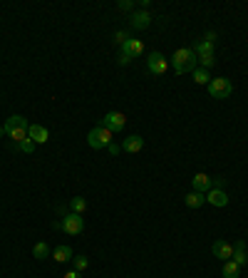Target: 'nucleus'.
Masks as SVG:
<instances>
[{
    "label": "nucleus",
    "instance_id": "f257e3e1",
    "mask_svg": "<svg viewBox=\"0 0 248 278\" xmlns=\"http://www.w3.org/2000/svg\"><path fill=\"white\" fill-rule=\"evenodd\" d=\"M196 65H199V58H196V52H194L191 47H181V50H176V52H174V58H171V67H174V72H176V75L194 72V70H196Z\"/></svg>",
    "mask_w": 248,
    "mask_h": 278
},
{
    "label": "nucleus",
    "instance_id": "f03ea898",
    "mask_svg": "<svg viewBox=\"0 0 248 278\" xmlns=\"http://www.w3.org/2000/svg\"><path fill=\"white\" fill-rule=\"evenodd\" d=\"M206 90H209V94L214 99H226V97H231V92H233V85H231L228 77H211V82L206 85Z\"/></svg>",
    "mask_w": 248,
    "mask_h": 278
},
{
    "label": "nucleus",
    "instance_id": "7ed1b4c3",
    "mask_svg": "<svg viewBox=\"0 0 248 278\" xmlns=\"http://www.w3.org/2000/svg\"><path fill=\"white\" fill-rule=\"evenodd\" d=\"M87 144H90L92 149H107V147L112 144V132L104 129L102 124L94 127V129H90V134H87Z\"/></svg>",
    "mask_w": 248,
    "mask_h": 278
},
{
    "label": "nucleus",
    "instance_id": "20e7f679",
    "mask_svg": "<svg viewBox=\"0 0 248 278\" xmlns=\"http://www.w3.org/2000/svg\"><path fill=\"white\" fill-rule=\"evenodd\" d=\"M60 229L65 234H70V236H80L82 231H85V218L82 214H65V218L60 221Z\"/></svg>",
    "mask_w": 248,
    "mask_h": 278
},
{
    "label": "nucleus",
    "instance_id": "39448f33",
    "mask_svg": "<svg viewBox=\"0 0 248 278\" xmlns=\"http://www.w3.org/2000/svg\"><path fill=\"white\" fill-rule=\"evenodd\" d=\"M124 124H127V117H124L122 112H107L104 120H102V127L109 129L112 134H114V132H122Z\"/></svg>",
    "mask_w": 248,
    "mask_h": 278
},
{
    "label": "nucleus",
    "instance_id": "423d86ee",
    "mask_svg": "<svg viewBox=\"0 0 248 278\" xmlns=\"http://www.w3.org/2000/svg\"><path fill=\"white\" fill-rule=\"evenodd\" d=\"M147 67H149L152 75H164V72L169 70V60H166L161 52H152V55L147 58Z\"/></svg>",
    "mask_w": 248,
    "mask_h": 278
},
{
    "label": "nucleus",
    "instance_id": "0eeeda50",
    "mask_svg": "<svg viewBox=\"0 0 248 278\" xmlns=\"http://www.w3.org/2000/svg\"><path fill=\"white\" fill-rule=\"evenodd\" d=\"M211 251H214V256H216V258H221V261H231V256H233V246H231L228 241H223V239L214 241Z\"/></svg>",
    "mask_w": 248,
    "mask_h": 278
},
{
    "label": "nucleus",
    "instance_id": "6e6552de",
    "mask_svg": "<svg viewBox=\"0 0 248 278\" xmlns=\"http://www.w3.org/2000/svg\"><path fill=\"white\" fill-rule=\"evenodd\" d=\"M144 149V139L139 134H129L127 139L122 142V152H129V154H137Z\"/></svg>",
    "mask_w": 248,
    "mask_h": 278
},
{
    "label": "nucleus",
    "instance_id": "1a4fd4ad",
    "mask_svg": "<svg viewBox=\"0 0 248 278\" xmlns=\"http://www.w3.org/2000/svg\"><path fill=\"white\" fill-rule=\"evenodd\" d=\"M28 137H30L35 144H45V142L50 139V132H47L42 124H30V129H28Z\"/></svg>",
    "mask_w": 248,
    "mask_h": 278
},
{
    "label": "nucleus",
    "instance_id": "9d476101",
    "mask_svg": "<svg viewBox=\"0 0 248 278\" xmlns=\"http://www.w3.org/2000/svg\"><path fill=\"white\" fill-rule=\"evenodd\" d=\"M122 52L124 55H129V58H139V55L144 52V42L137 40V37H132L129 42H124L122 45Z\"/></svg>",
    "mask_w": 248,
    "mask_h": 278
},
{
    "label": "nucleus",
    "instance_id": "9b49d317",
    "mask_svg": "<svg viewBox=\"0 0 248 278\" xmlns=\"http://www.w3.org/2000/svg\"><path fill=\"white\" fill-rule=\"evenodd\" d=\"M149 25H152V18H149L147 10H139V13L132 15V28H134V30H147Z\"/></svg>",
    "mask_w": 248,
    "mask_h": 278
},
{
    "label": "nucleus",
    "instance_id": "f8f14e48",
    "mask_svg": "<svg viewBox=\"0 0 248 278\" xmlns=\"http://www.w3.org/2000/svg\"><path fill=\"white\" fill-rule=\"evenodd\" d=\"M3 129H5V134H8V132H13V129H30V122H28L23 115H13L8 122L3 124Z\"/></svg>",
    "mask_w": 248,
    "mask_h": 278
},
{
    "label": "nucleus",
    "instance_id": "ddd939ff",
    "mask_svg": "<svg viewBox=\"0 0 248 278\" xmlns=\"http://www.w3.org/2000/svg\"><path fill=\"white\" fill-rule=\"evenodd\" d=\"M206 201H209L211 206H218V209H221V206H226V204H228V196H226V191H223V189H211V191L206 194Z\"/></svg>",
    "mask_w": 248,
    "mask_h": 278
},
{
    "label": "nucleus",
    "instance_id": "4468645a",
    "mask_svg": "<svg viewBox=\"0 0 248 278\" xmlns=\"http://www.w3.org/2000/svg\"><path fill=\"white\" fill-rule=\"evenodd\" d=\"M191 186H194V191H199V194H209V191H211V177L196 174V177L191 179Z\"/></svg>",
    "mask_w": 248,
    "mask_h": 278
},
{
    "label": "nucleus",
    "instance_id": "2eb2a0df",
    "mask_svg": "<svg viewBox=\"0 0 248 278\" xmlns=\"http://www.w3.org/2000/svg\"><path fill=\"white\" fill-rule=\"evenodd\" d=\"M231 261H233L236 266H246V263H248L246 241H236V244H233V256H231Z\"/></svg>",
    "mask_w": 248,
    "mask_h": 278
},
{
    "label": "nucleus",
    "instance_id": "dca6fc26",
    "mask_svg": "<svg viewBox=\"0 0 248 278\" xmlns=\"http://www.w3.org/2000/svg\"><path fill=\"white\" fill-rule=\"evenodd\" d=\"M204 201H206V194H199V191H191L184 196V204L189 209H199V206H204Z\"/></svg>",
    "mask_w": 248,
    "mask_h": 278
},
{
    "label": "nucleus",
    "instance_id": "f3484780",
    "mask_svg": "<svg viewBox=\"0 0 248 278\" xmlns=\"http://www.w3.org/2000/svg\"><path fill=\"white\" fill-rule=\"evenodd\" d=\"M191 50L196 52V58H204V55H214V42H209V40H199V42H196Z\"/></svg>",
    "mask_w": 248,
    "mask_h": 278
},
{
    "label": "nucleus",
    "instance_id": "a211bd4d",
    "mask_svg": "<svg viewBox=\"0 0 248 278\" xmlns=\"http://www.w3.org/2000/svg\"><path fill=\"white\" fill-rule=\"evenodd\" d=\"M52 261H57V263H67V261H72V248L70 246H57L52 251Z\"/></svg>",
    "mask_w": 248,
    "mask_h": 278
},
{
    "label": "nucleus",
    "instance_id": "6ab92c4d",
    "mask_svg": "<svg viewBox=\"0 0 248 278\" xmlns=\"http://www.w3.org/2000/svg\"><path fill=\"white\" fill-rule=\"evenodd\" d=\"M241 276V266H236L233 261H223V278H238Z\"/></svg>",
    "mask_w": 248,
    "mask_h": 278
},
{
    "label": "nucleus",
    "instance_id": "aec40b11",
    "mask_svg": "<svg viewBox=\"0 0 248 278\" xmlns=\"http://www.w3.org/2000/svg\"><path fill=\"white\" fill-rule=\"evenodd\" d=\"M191 75H194V82H196V85H209V82H211L209 70H204V67H196Z\"/></svg>",
    "mask_w": 248,
    "mask_h": 278
},
{
    "label": "nucleus",
    "instance_id": "412c9836",
    "mask_svg": "<svg viewBox=\"0 0 248 278\" xmlns=\"http://www.w3.org/2000/svg\"><path fill=\"white\" fill-rule=\"evenodd\" d=\"M32 256H35L37 261H45V258L50 256V246H47L45 241H40V244H35V248H32Z\"/></svg>",
    "mask_w": 248,
    "mask_h": 278
},
{
    "label": "nucleus",
    "instance_id": "4be33fe9",
    "mask_svg": "<svg viewBox=\"0 0 248 278\" xmlns=\"http://www.w3.org/2000/svg\"><path fill=\"white\" fill-rule=\"evenodd\" d=\"M70 209H72V214H85L87 201H85L82 196H75V199H70Z\"/></svg>",
    "mask_w": 248,
    "mask_h": 278
},
{
    "label": "nucleus",
    "instance_id": "5701e85b",
    "mask_svg": "<svg viewBox=\"0 0 248 278\" xmlns=\"http://www.w3.org/2000/svg\"><path fill=\"white\" fill-rule=\"evenodd\" d=\"M8 137L13 139V144H20L23 139H28V129H13V132H8Z\"/></svg>",
    "mask_w": 248,
    "mask_h": 278
},
{
    "label": "nucleus",
    "instance_id": "b1692460",
    "mask_svg": "<svg viewBox=\"0 0 248 278\" xmlns=\"http://www.w3.org/2000/svg\"><path fill=\"white\" fill-rule=\"evenodd\" d=\"M72 263H75V271L82 273V271L90 266V258H87V256H77V258H72Z\"/></svg>",
    "mask_w": 248,
    "mask_h": 278
},
{
    "label": "nucleus",
    "instance_id": "393cba45",
    "mask_svg": "<svg viewBox=\"0 0 248 278\" xmlns=\"http://www.w3.org/2000/svg\"><path fill=\"white\" fill-rule=\"evenodd\" d=\"M15 147H18L20 152H25V154H32V152H35V142H32L30 137H28V139H23V142H20V144H15Z\"/></svg>",
    "mask_w": 248,
    "mask_h": 278
},
{
    "label": "nucleus",
    "instance_id": "a878e982",
    "mask_svg": "<svg viewBox=\"0 0 248 278\" xmlns=\"http://www.w3.org/2000/svg\"><path fill=\"white\" fill-rule=\"evenodd\" d=\"M199 65H201L204 70H209V67L216 65V58H214V55H204V58H199Z\"/></svg>",
    "mask_w": 248,
    "mask_h": 278
},
{
    "label": "nucleus",
    "instance_id": "bb28decb",
    "mask_svg": "<svg viewBox=\"0 0 248 278\" xmlns=\"http://www.w3.org/2000/svg\"><path fill=\"white\" fill-rule=\"evenodd\" d=\"M114 40H117V45L122 47L124 42H129V40H132V35H129V32H124V30H119L117 35H114Z\"/></svg>",
    "mask_w": 248,
    "mask_h": 278
},
{
    "label": "nucleus",
    "instance_id": "cd10ccee",
    "mask_svg": "<svg viewBox=\"0 0 248 278\" xmlns=\"http://www.w3.org/2000/svg\"><path fill=\"white\" fill-rule=\"evenodd\" d=\"M117 8L124 10V13H132V10H134V3H132V0H119V3H117Z\"/></svg>",
    "mask_w": 248,
    "mask_h": 278
},
{
    "label": "nucleus",
    "instance_id": "c85d7f7f",
    "mask_svg": "<svg viewBox=\"0 0 248 278\" xmlns=\"http://www.w3.org/2000/svg\"><path fill=\"white\" fill-rule=\"evenodd\" d=\"M211 189H226V179L223 177H214L211 179Z\"/></svg>",
    "mask_w": 248,
    "mask_h": 278
},
{
    "label": "nucleus",
    "instance_id": "c756f323",
    "mask_svg": "<svg viewBox=\"0 0 248 278\" xmlns=\"http://www.w3.org/2000/svg\"><path fill=\"white\" fill-rule=\"evenodd\" d=\"M107 152H109V154H112V156H117V154H119V152H122V144H114V142H112V144L107 147Z\"/></svg>",
    "mask_w": 248,
    "mask_h": 278
},
{
    "label": "nucleus",
    "instance_id": "7c9ffc66",
    "mask_svg": "<svg viewBox=\"0 0 248 278\" xmlns=\"http://www.w3.org/2000/svg\"><path fill=\"white\" fill-rule=\"evenodd\" d=\"M129 62H132V58H129V55H124L122 50H119V65H129Z\"/></svg>",
    "mask_w": 248,
    "mask_h": 278
},
{
    "label": "nucleus",
    "instance_id": "2f4dec72",
    "mask_svg": "<svg viewBox=\"0 0 248 278\" xmlns=\"http://www.w3.org/2000/svg\"><path fill=\"white\" fill-rule=\"evenodd\" d=\"M65 278H82V276H80V273L72 268V271H67V273H65Z\"/></svg>",
    "mask_w": 248,
    "mask_h": 278
},
{
    "label": "nucleus",
    "instance_id": "473e14b6",
    "mask_svg": "<svg viewBox=\"0 0 248 278\" xmlns=\"http://www.w3.org/2000/svg\"><path fill=\"white\" fill-rule=\"evenodd\" d=\"M3 134H5V129H3V127H0V137H3Z\"/></svg>",
    "mask_w": 248,
    "mask_h": 278
}]
</instances>
